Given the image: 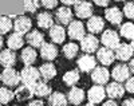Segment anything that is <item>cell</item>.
<instances>
[{"label": "cell", "instance_id": "9", "mask_svg": "<svg viewBox=\"0 0 134 106\" xmlns=\"http://www.w3.org/2000/svg\"><path fill=\"white\" fill-rule=\"evenodd\" d=\"M78 68L79 71L83 73H90L97 67V58H94L91 54H83L78 58Z\"/></svg>", "mask_w": 134, "mask_h": 106}, {"label": "cell", "instance_id": "34", "mask_svg": "<svg viewBox=\"0 0 134 106\" xmlns=\"http://www.w3.org/2000/svg\"><path fill=\"white\" fill-rule=\"evenodd\" d=\"M14 28V23L8 16H0V35H5Z\"/></svg>", "mask_w": 134, "mask_h": 106}, {"label": "cell", "instance_id": "46", "mask_svg": "<svg viewBox=\"0 0 134 106\" xmlns=\"http://www.w3.org/2000/svg\"><path fill=\"white\" fill-rule=\"evenodd\" d=\"M85 106H97V105H94V103H90V102H88V103H86Z\"/></svg>", "mask_w": 134, "mask_h": 106}, {"label": "cell", "instance_id": "3", "mask_svg": "<svg viewBox=\"0 0 134 106\" xmlns=\"http://www.w3.org/2000/svg\"><path fill=\"white\" fill-rule=\"evenodd\" d=\"M100 43L103 44V47H107L110 50H115L117 47L121 44L119 40V34L114 30H106L102 32L100 36Z\"/></svg>", "mask_w": 134, "mask_h": 106}, {"label": "cell", "instance_id": "27", "mask_svg": "<svg viewBox=\"0 0 134 106\" xmlns=\"http://www.w3.org/2000/svg\"><path fill=\"white\" fill-rule=\"evenodd\" d=\"M24 44V39H23V35H20L18 32H14V34H11L7 38V46H8V49L9 50H19L21 49Z\"/></svg>", "mask_w": 134, "mask_h": 106}, {"label": "cell", "instance_id": "14", "mask_svg": "<svg viewBox=\"0 0 134 106\" xmlns=\"http://www.w3.org/2000/svg\"><path fill=\"white\" fill-rule=\"evenodd\" d=\"M72 16H74L72 11L66 6H63L55 11V19H57V22H59L60 26H69L72 22Z\"/></svg>", "mask_w": 134, "mask_h": 106}, {"label": "cell", "instance_id": "20", "mask_svg": "<svg viewBox=\"0 0 134 106\" xmlns=\"http://www.w3.org/2000/svg\"><path fill=\"white\" fill-rule=\"evenodd\" d=\"M86 27H87L88 32L93 34V35L99 34V32H102L105 30V20L100 16H94L93 15L91 18H88Z\"/></svg>", "mask_w": 134, "mask_h": 106}, {"label": "cell", "instance_id": "48", "mask_svg": "<svg viewBox=\"0 0 134 106\" xmlns=\"http://www.w3.org/2000/svg\"><path fill=\"white\" fill-rule=\"evenodd\" d=\"M114 2H125V0H114Z\"/></svg>", "mask_w": 134, "mask_h": 106}, {"label": "cell", "instance_id": "49", "mask_svg": "<svg viewBox=\"0 0 134 106\" xmlns=\"http://www.w3.org/2000/svg\"><path fill=\"white\" fill-rule=\"evenodd\" d=\"M0 106H4V105H2V103H0Z\"/></svg>", "mask_w": 134, "mask_h": 106}, {"label": "cell", "instance_id": "17", "mask_svg": "<svg viewBox=\"0 0 134 106\" xmlns=\"http://www.w3.org/2000/svg\"><path fill=\"white\" fill-rule=\"evenodd\" d=\"M58 47L55 46L54 43H44L42 47H40V56H42V59L44 61H47V62H51L54 61L55 58L58 56Z\"/></svg>", "mask_w": 134, "mask_h": 106}, {"label": "cell", "instance_id": "6", "mask_svg": "<svg viewBox=\"0 0 134 106\" xmlns=\"http://www.w3.org/2000/svg\"><path fill=\"white\" fill-rule=\"evenodd\" d=\"M74 12L79 19H88V18L93 16L94 8H93V4L90 2L79 0V2L74 6Z\"/></svg>", "mask_w": 134, "mask_h": 106}, {"label": "cell", "instance_id": "29", "mask_svg": "<svg viewBox=\"0 0 134 106\" xmlns=\"http://www.w3.org/2000/svg\"><path fill=\"white\" fill-rule=\"evenodd\" d=\"M63 83L66 85V86H70V87H72V86H75L78 82H79V79H81V73H79V70H70V71H66L64 74H63Z\"/></svg>", "mask_w": 134, "mask_h": 106}, {"label": "cell", "instance_id": "2", "mask_svg": "<svg viewBox=\"0 0 134 106\" xmlns=\"http://www.w3.org/2000/svg\"><path fill=\"white\" fill-rule=\"evenodd\" d=\"M0 79L2 82L7 86V87H12V86H18L21 79H20V73L16 71L14 67H7L3 70V73L0 74Z\"/></svg>", "mask_w": 134, "mask_h": 106}, {"label": "cell", "instance_id": "4", "mask_svg": "<svg viewBox=\"0 0 134 106\" xmlns=\"http://www.w3.org/2000/svg\"><path fill=\"white\" fill-rule=\"evenodd\" d=\"M79 42H81V50L86 54L97 52V50L99 49V40L93 34H86L83 36V39Z\"/></svg>", "mask_w": 134, "mask_h": 106}, {"label": "cell", "instance_id": "41", "mask_svg": "<svg viewBox=\"0 0 134 106\" xmlns=\"http://www.w3.org/2000/svg\"><path fill=\"white\" fill-rule=\"evenodd\" d=\"M59 2H62L66 7H69V6H75L79 0H59Z\"/></svg>", "mask_w": 134, "mask_h": 106}, {"label": "cell", "instance_id": "16", "mask_svg": "<svg viewBox=\"0 0 134 106\" xmlns=\"http://www.w3.org/2000/svg\"><path fill=\"white\" fill-rule=\"evenodd\" d=\"M111 77L114 78L115 82H126L129 78H130V70H129V66L127 65H117L114 66L113 68V71H111L110 74Z\"/></svg>", "mask_w": 134, "mask_h": 106}, {"label": "cell", "instance_id": "50", "mask_svg": "<svg viewBox=\"0 0 134 106\" xmlns=\"http://www.w3.org/2000/svg\"><path fill=\"white\" fill-rule=\"evenodd\" d=\"M0 82H2V79H0Z\"/></svg>", "mask_w": 134, "mask_h": 106}, {"label": "cell", "instance_id": "38", "mask_svg": "<svg viewBox=\"0 0 134 106\" xmlns=\"http://www.w3.org/2000/svg\"><path fill=\"white\" fill-rule=\"evenodd\" d=\"M124 86H125V90H126V91H129V93L134 94V77L129 78Z\"/></svg>", "mask_w": 134, "mask_h": 106}, {"label": "cell", "instance_id": "13", "mask_svg": "<svg viewBox=\"0 0 134 106\" xmlns=\"http://www.w3.org/2000/svg\"><path fill=\"white\" fill-rule=\"evenodd\" d=\"M32 28V20L27 16H18L14 20V30L20 35H27Z\"/></svg>", "mask_w": 134, "mask_h": 106}, {"label": "cell", "instance_id": "10", "mask_svg": "<svg viewBox=\"0 0 134 106\" xmlns=\"http://www.w3.org/2000/svg\"><path fill=\"white\" fill-rule=\"evenodd\" d=\"M97 61L103 66L113 65V62L115 61L114 50H110L107 47H100V49H98L97 50Z\"/></svg>", "mask_w": 134, "mask_h": 106}, {"label": "cell", "instance_id": "7", "mask_svg": "<svg viewBox=\"0 0 134 106\" xmlns=\"http://www.w3.org/2000/svg\"><path fill=\"white\" fill-rule=\"evenodd\" d=\"M67 34H69L70 39H72V40H82L83 36L86 35L83 23L79 20H72L69 24V27H67Z\"/></svg>", "mask_w": 134, "mask_h": 106}, {"label": "cell", "instance_id": "22", "mask_svg": "<svg viewBox=\"0 0 134 106\" xmlns=\"http://www.w3.org/2000/svg\"><path fill=\"white\" fill-rule=\"evenodd\" d=\"M16 63V54L14 50H2L0 51V65L4 68L7 67H14V65Z\"/></svg>", "mask_w": 134, "mask_h": 106}, {"label": "cell", "instance_id": "31", "mask_svg": "<svg viewBox=\"0 0 134 106\" xmlns=\"http://www.w3.org/2000/svg\"><path fill=\"white\" fill-rule=\"evenodd\" d=\"M78 51H79V47H78L76 43H72V42L64 44L63 49H62V52H63L64 58L66 59H70V61L74 59V58L78 55Z\"/></svg>", "mask_w": 134, "mask_h": 106}, {"label": "cell", "instance_id": "12", "mask_svg": "<svg viewBox=\"0 0 134 106\" xmlns=\"http://www.w3.org/2000/svg\"><path fill=\"white\" fill-rule=\"evenodd\" d=\"M114 54H115V59H118L121 62H126V61H130L133 58L134 50H133L131 44H129V43H121L114 50Z\"/></svg>", "mask_w": 134, "mask_h": 106}, {"label": "cell", "instance_id": "26", "mask_svg": "<svg viewBox=\"0 0 134 106\" xmlns=\"http://www.w3.org/2000/svg\"><path fill=\"white\" fill-rule=\"evenodd\" d=\"M32 90H34V96L40 97V98L48 97L50 94L52 93L51 86L47 83L46 81H39V82H36V83L32 86Z\"/></svg>", "mask_w": 134, "mask_h": 106}, {"label": "cell", "instance_id": "37", "mask_svg": "<svg viewBox=\"0 0 134 106\" xmlns=\"http://www.w3.org/2000/svg\"><path fill=\"white\" fill-rule=\"evenodd\" d=\"M58 2L59 0H40V4L47 9H54V8H57Z\"/></svg>", "mask_w": 134, "mask_h": 106}, {"label": "cell", "instance_id": "15", "mask_svg": "<svg viewBox=\"0 0 134 106\" xmlns=\"http://www.w3.org/2000/svg\"><path fill=\"white\" fill-rule=\"evenodd\" d=\"M86 98V93L83 89L81 87H76V86H72L70 89V91L67 93V101H69L72 106H78L81 105Z\"/></svg>", "mask_w": 134, "mask_h": 106}, {"label": "cell", "instance_id": "8", "mask_svg": "<svg viewBox=\"0 0 134 106\" xmlns=\"http://www.w3.org/2000/svg\"><path fill=\"white\" fill-rule=\"evenodd\" d=\"M86 98L88 99V102H90V103L98 105V103L105 101V98H106V90H105L103 86L95 85L91 89H88V91L86 94Z\"/></svg>", "mask_w": 134, "mask_h": 106}, {"label": "cell", "instance_id": "43", "mask_svg": "<svg viewBox=\"0 0 134 106\" xmlns=\"http://www.w3.org/2000/svg\"><path fill=\"white\" fill-rule=\"evenodd\" d=\"M102 106H118V103H117L114 99H109V101L103 102V105H102Z\"/></svg>", "mask_w": 134, "mask_h": 106}, {"label": "cell", "instance_id": "19", "mask_svg": "<svg viewBox=\"0 0 134 106\" xmlns=\"http://www.w3.org/2000/svg\"><path fill=\"white\" fill-rule=\"evenodd\" d=\"M26 42L28 43V46L34 47V49H40V47L46 43L44 42V35L38 30L30 31L26 36Z\"/></svg>", "mask_w": 134, "mask_h": 106}, {"label": "cell", "instance_id": "42", "mask_svg": "<svg viewBox=\"0 0 134 106\" xmlns=\"http://www.w3.org/2000/svg\"><path fill=\"white\" fill-rule=\"evenodd\" d=\"M122 106H134V98H127L122 102Z\"/></svg>", "mask_w": 134, "mask_h": 106}, {"label": "cell", "instance_id": "1", "mask_svg": "<svg viewBox=\"0 0 134 106\" xmlns=\"http://www.w3.org/2000/svg\"><path fill=\"white\" fill-rule=\"evenodd\" d=\"M20 79H21V83L27 85V86H34L36 82L40 81V73H39V68H35L32 66H24L23 70L20 71Z\"/></svg>", "mask_w": 134, "mask_h": 106}, {"label": "cell", "instance_id": "44", "mask_svg": "<svg viewBox=\"0 0 134 106\" xmlns=\"http://www.w3.org/2000/svg\"><path fill=\"white\" fill-rule=\"evenodd\" d=\"M129 70H130V73L134 74V58H131L130 59V63H129Z\"/></svg>", "mask_w": 134, "mask_h": 106}, {"label": "cell", "instance_id": "30", "mask_svg": "<svg viewBox=\"0 0 134 106\" xmlns=\"http://www.w3.org/2000/svg\"><path fill=\"white\" fill-rule=\"evenodd\" d=\"M48 106H67V96L60 91H54L48 96Z\"/></svg>", "mask_w": 134, "mask_h": 106}, {"label": "cell", "instance_id": "11", "mask_svg": "<svg viewBox=\"0 0 134 106\" xmlns=\"http://www.w3.org/2000/svg\"><path fill=\"white\" fill-rule=\"evenodd\" d=\"M106 96L110 98V99H118L121 97H124L125 94V86L121 83V82H110V83H107L106 86Z\"/></svg>", "mask_w": 134, "mask_h": 106}, {"label": "cell", "instance_id": "36", "mask_svg": "<svg viewBox=\"0 0 134 106\" xmlns=\"http://www.w3.org/2000/svg\"><path fill=\"white\" fill-rule=\"evenodd\" d=\"M124 15L127 19H134V2H127L124 6V9H122Z\"/></svg>", "mask_w": 134, "mask_h": 106}, {"label": "cell", "instance_id": "23", "mask_svg": "<svg viewBox=\"0 0 134 106\" xmlns=\"http://www.w3.org/2000/svg\"><path fill=\"white\" fill-rule=\"evenodd\" d=\"M36 58H38L36 49H34V47H31V46L23 49L21 52H20V59H21V62H23L26 66H31L32 63H35Z\"/></svg>", "mask_w": 134, "mask_h": 106}, {"label": "cell", "instance_id": "25", "mask_svg": "<svg viewBox=\"0 0 134 106\" xmlns=\"http://www.w3.org/2000/svg\"><path fill=\"white\" fill-rule=\"evenodd\" d=\"M14 93H15V98H16L19 102L30 101V99L34 97V90H32V87H31V86H27V85L19 86Z\"/></svg>", "mask_w": 134, "mask_h": 106}, {"label": "cell", "instance_id": "28", "mask_svg": "<svg viewBox=\"0 0 134 106\" xmlns=\"http://www.w3.org/2000/svg\"><path fill=\"white\" fill-rule=\"evenodd\" d=\"M36 23L38 26L43 30H50L54 26V18L50 12H40L36 16Z\"/></svg>", "mask_w": 134, "mask_h": 106}, {"label": "cell", "instance_id": "32", "mask_svg": "<svg viewBox=\"0 0 134 106\" xmlns=\"http://www.w3.org/2000/svg\"><path fill=\"white\" fill-rule=\"evenodd\" d=\"M121 36H124L127 40H133L134 39V23L131 22H126L124 24H121Z\"/></svg>", "mask_w": 134, "mask_h": 106}, {"label": "cell", "instance_id": "21", "mask_svg": "<svg viewBox=\"0 0 134 106\" xmlns=\"http://www.w3.org/2000/svg\"><path fill=\"white\" fill-rule=\"evenodd\" d=\"M48 34H50V39L52 40V43L60 44V43H63L66 40V30L60 24H54L50 28Z\"/></svg>", "mask_w": 134, "mask_h": 106}, {"label": "cell", "instance_id": "33", "mask_svg": "<svg viewBox=\"0 0 134 106\" xmlns=\"http://www.w3.org/2000/svg\"><path fill=\"white\" fill-rule=\"evenodd\" d=\"M15 98V93L9 87H0V103L7 105Z\"/></svg>", "mask_w": 134, "mask_h": 106}, {"label": "cell", "instance_id": "47", "mask_svg": "<svg viewBox=\"0 0 134 106\" xmlns=\"http://www.w3.org/2000/svg\"><path fill=\"white\" fill-rule=\"evenodd\" d=\"M131 47H133V50H134V39L131 40Z\"/></svg>", "mask_w": 134, "mask_h": 106}, {"label": "cell", "instance_id": "5", "mask_svg": "<svg viewBox=\"0 0 134 106\" xmlns=\"http://www.w3.org/2000/svg\"><path fill=\"white\" fill-rule=\"evenodd\" d=\"M110 71L105 67V66H97L93 71H91V81L95 85H107L109 79H110Z\"/></svg>", "mask_w": 134, "mask_h": 106}, {"label": "cell", "instance_id": "39", "mask_svg": "<svg viewBox=\"0 0 134 106\" xmlns=\"http://www.w3.org/2000/svg\"><path fill=\"white\" fill-rule=\"evenodd\" d=\"M94 3L98 7H107L110 4V0H94Z\"/></svg>", "mask_w": 134, "mask_h": 106}, {"label": "cell", "instance_id": "18", "mask_svg": "<svg viewBox=\"0 0 134 106\" xmlns=\"http://www.w3.org/2000/svg\"><path fill=\"white\" fill-rule=\"evenodd\" d=\"M105 19L113 26H121V22L124 19V12L118 7H110L105 11Z\"/></svg>", "mask_w": 134, "mask_h": 106}, {"label": "cell", "instance_id": "24", "mask_svg": "<svg viewBox=\"0 0 134 106\" xmlns=\"http://www.w3.org/2000/svg\"><path fill=\"white\" fill-rule=\"evenodd\" d=\"M39 73H40V78H43V81L48 82V81L55 78V75H57V68H55V66L51 62H46L39 67Z\"/></svg>", "mask_w": 134, "mask_h": 106}, {"label": "cell", "instance_id": "45", "mask_svg": "<svg viewBox=\"0 0 134 106\" xmlns=\"http://www.w3.org/2000/svg\"><path fill=\"white\" fill-rule=\"evenodd\" d=\"M2 47H3V36L0 35V50H2Z\"/></svg>", "mask_w": 134, "mask_h": 106}, {"label": "cell", "instance_id": "35", "mask_svg": "<svg viewBox=\"0 0 134 106\" xmlns=\"http://www.w3.org/2000/svg\"><path fill=\"white\" fill-rule=\"evenodd\" d=\"M40 6H42L40 0H23L24 9L27 11V12H31V14H35Z\"/></svg>", "mask_w": 134, "mask_h": 106}, {"label": "cell", "instance_id": "40", "mask_svg": "<svg viewBox=\"0 0 134 106\" xmlns=\"http://www.w3.org/2000/svg\"><path fill=\"white\" fill-rule=\"evenodd\" d=\"M27 106H44V102L42 99H34V101H30Z\"/></svg>", "mask_w": 134, "mask_h": 106}]
</instances>
